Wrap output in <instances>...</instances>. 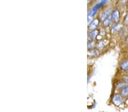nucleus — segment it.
<instances>
[{
	"label": "nucleus",
	"mask_w": 128,
	"mask_h": 112,
	"mask_svg": "<svg viewBox=\"0 0 128 112\" xmlns=\"http://www.w3.org/2000/svg\"><path fill=\"white\" fill-rule=\"evenodd\" d=\"M120 68L124 71L128 70V60H125L122 62L120 64Z\"/></svg>",
	"instance_id": "obj_6"
},
{
	"label": "nucleus",
	"mask_w": 128,
	"mask_h": 112,
	"mask_svg": "<svg viewBox=\"0 0 128 112\" xmlns=\"http://www.w3.org/2000/svg\"><path fill=\"white\" fill-rule=\"evenodd\" d=\"M124 23L126 25H128V14L126 15V17L124 19Z\"/></svg>",
	"instance_id": "obj_13"
},
{
	"label": "nucleus",
	"mask_w": 128,
	"mask_h": 112,
	"mask_svg": "<svg viewBox=\"0 0 128 112\" xmlns=\"http://www.w3.org/2000/svg\"><path fill=\"white\" fill-rule=\"evenodd\" d=\"M112 101L113 102V103L117 106L120 105L123 102V100L122 98L121 95L119 94L115 95L113 97Z\"/></svg>",
	"instance_id": "obj_2"
},
{
	"label": "nucleus",
	"mask_w": 128,
	"mask_h": 112,
	"mask_svg": "<svg viewBox=\"0 0 128 112\" xmlns=\"http://www.w3.org/2000/svg\"><path fill=\"white\" fill-rule=\"evenodd\" d=\"M121 27H122L121 24H116V25L114 26V27L112 28L111 32H112V33H113V34L116 33V32H118V31L121 29Z\"/></svg>",
	"instance_id": "obj_8"
},
{
	"label": "nucleus",
	"mask_w": 128,
	"mask_h": 112,
	"mask_svg": "<svg viewBox=\"0 0 128 112\" xmlns=\"http://www.w3.org/2000/svg\"><path fill=\"white\" fill-rule=\"evenodd\" d=\"M121 94L124 97H126L128 96V85L122 88L121 91Z\"/></svg>",
	"instance_id": "obj_9"
},
{
	"label": "nucleus",
	"mask_w": 128,
	"mask_h": 112,
	"mask_svg": "<svg viewBox=\"0 0 128 112\" xmlns=\"http://www.w3.org/2000/svg\"><path fill=\"white\" fill-rule=\"evenodd\" d=\"M125 41H126V42L127 44H128V37L126 38V40H125Z\"/></svg>",
	"instance_id": "obj_15"
},
{
	"label": "nucleus",
	"mask_w": 128,
	"mask_h": 112,
	"mask_svg": "<svg viewBox=\"0 0 128 112\" xmlns=\"http://www.w3.org/2000/svg\"><path fill=\"white\" fill-rule=\"evenodd\" d=\"M112 20L113 22H115V23H118L120 20V12L118 10H114V11H113L112 14Z\"/></svg>",
	"instance_id": "obj_3"
},
{
	"label": "nucleus",
	"mask_w": 128,
	"mask_h": 112,
	"mask_svg": "<svg viewBox=\"0 0 128 112\" xmlns=\"http://www.w3.org/2000/svg\"><path fill=\"white\" fill-rule=\"evenodd\" d=\"M99 20L98 19H94L93 21H92L91 23L90 24V26H89V29L90 30H96V28L98 27V24H99Z\"/></svg>",
	"instance_id": "obj_4"
},
{
	"label": "nucleus",
	"mask_w": 128,
	"mask_h": 112,
	"mask_svg": "<svg viewBox=\"0 0 128 112\" xmlns=\"http://www.w3.org/2000/svg\"><path fill=\"white\" fill-rule=\"evenodd\" d=\"M104 44H103L102 41H100L98 45V47L99 49H102L103 47H104Z\"/></svg>",
	"instance_id": "obj_12"
},
{
	"label": "nucleus",
	"mask_w": 128,
	"mask_h": 112,
	"mask_svg": "<svg viewBox=\"0 0 128 112\" xmlns=\"http://www.w3.org/2000/svg\"><path fill=\"white\" fill-rule=\"evenodd\" d=\"M98 54V51L94 49H90L89 51L88 55L90 56H97Z\"/></svg>",
	"instance_id": "obj_10"
},
{
	"label": "nucleus",
	"mask_w": 128,
	"mask_h": 112,
	"mask_svg": "<svg viewBox=\"0 0 128 112\" xmlns=\"http://www.w3.org/2000/svg\"><path fill=\"white\" fill-rule=\"evenodd\" d=\"M94 45H95V42L94 41H91V42H90L88 44V47L89 48V49H92V48L94 47Z\"/></svg>",
	"instance_id": "obj_11"
},
{
	"label": "nucleus",
	"mask_w": 128,
	"mask_h": 112,
	"mask_svg": "<svg viewBox=\"0 0 128 112\" xmlns=\"http://www.w3.org/2000/svg\"><path fill=\"white\" fill-rule=\"evenodd\" d=\"M98 34H99V32L98 30H92V31L89 34V35H88L89 38H90V40L94 39V38H95L97 37V36L98 35Z\"/></svg>",
	"instance_id": "obj_5"
},
{
	"label": "nucleus",
	"mask_w": 128,
	"mask_h": 112,
	"mask_svg": "<svg viewBox=\"0 0 128 112\" xmlns=\"http://www.w3.org/2000/svg\"><path fill=\"white\" fill-rule=\"evenodd\" d=\"M125 78L126 80L127 81H128V74H127L126 75L125 77Z\"/></svg>",
	"instance_id": "obj_14"
},
{
	"label": "nucleus",
	"mask_w": 128,
	"mask_h": 112,
	"mask_svg": "<svg viewBox=\"0 0 128 112\" xmlns=\"http://www.w3.org/2000/svg\"><path fill=\"white\" fill-rule=\"evenodd\" d=\"M106 0H102L100 3H98V5L94 6L93 7V9H92L91 11H90V13L88 14V19L89 20L88 22H90V20L91 19V18L94 17V15H95L96 12L98 11V10L99 8L102 7V6L104 5L105 2H106Z\"/></svg>",
	"instance_id": "obj_1"
},
{
	"label": "nucleus",
	"mask_w": 128,
	"mask_h": 112,
	"mask_svg": "<svg viewBox=\"0 0 128 112\" xmlns=\"http://www.w3.org/2000/svg\"><path fill=\"white\" fill-rule=\"evenodd\" d=\"M127 7H128V4H127Z\"/></svg>",
	"instance_id": "obj_16"
},
{
	"label": "nucleus",
	"mask_w": 128,
	"mask_h": 112,
	"mask_svg": "<svg viewBox=\"0 0 128 112\" xmlns=\"http://www.w3.org/2000/svg\"><path fill=\"white\" fill-rule=\"evenodd\" d=\"M112 15H110L109 17H107L106 19L103 20V24H104L105 27H106V26H109L111 21H112Z\"/></svg>",
	"instance_id": "obj_7"
}]
</instances>
